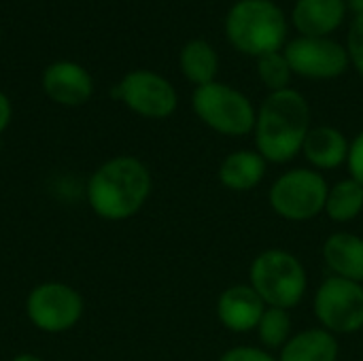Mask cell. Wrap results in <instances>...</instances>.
Masks as SVG:
<instances>
[{
    "instance_id": "6da1fadb",
    "label": "cell",
    "mask_w": 363,
    "mask_h": 361,
    "mask_svg": "<svg viewBox=\"0 0 363 361\" xmlns=\"http://www.w3.org/2000/svg\"><path fill=\"white\" fill-rule=\"evenodd\" d=\"M151 191V170L134 155H115L102 162L85 183L87 206L104 221L132 219L143 211Z\"/></svg>"
},
{
    "instance_id": "7a4b0ae2",
    "label": "cell",
    "mask_w": 363,
    "mask_h": 361,
    "mask_svg": "<svg viewBox=\"0 0 363 361\" xmlns=\"http://www.w3.org/2000/svg\"><path fill=\"white\" fill-rule=\"evenodd\" d=\"M311 128V104L298 89L270 91L255 115V151L270 164H287L302 153Z\"/></svg>"
},
{
    "instance_id": "3957f363",
    "label": "cell",
    "mask_w": 363,
    "mask_h": 361,
    "mask_svg": "<svg viewBox=\"0 0 363 361\" xmlns=\"http://www.w3.org/2000/svg\"><path fill=\"white\" fill-rule=\"evenodd\" d=\"M223 32L236 51L257 60L285 49L289 19L274 0H236L225 13Z\"/></svg>"
},
{
    "instance_id": "277c9868",
    "label": "cell",
    "mask_w": 363,
    "mask_h": 361,
    "mask_svg": "<svg viewBox=\"0 0 363 361\" xmlns=\"http://www.w3.org/2000/svg\"><path fill=\"white\" fill-rule=\"evenodd\" d=\"M249 285L270 309H296L308 289L302 262L285 249L262 251L249 268Z\"/></svg>"
},
{
    "instance_id": "5b68a950",
    "label": "cell",
    "mask_w": 363,
    "mask_h": 361,
    "mask_svg": "<svg viewBox=\"0 0 363 361\" xmlns=\"http://www.w3.org/2000/svg\"><path fill=\"white\" fill-rule=\"evenodd\" d=\"M191 109L198 119L217 134L223 136H247L253 134L257 109L240 89L213 81L208 85L196 87L191 96Z\"/></svg>"
},
{
    "instance_id": "8992f818",
    "label": "cell",
    "mask_w": 363,
    "mask_h": 361,
    "mask_svg": "<svg viewBox=\"0 0 363 361\" xmlns=\"http://www.w3.org/2000/svg\"><path fill=\"white\" fill-rule=\"evenodd\" d=\"M330 185L319 170L291 168L283 172L268 191L272 211L287 221H311L325 211Z\"/></svg>"
},
{
    "instance_id": "52a82bcc",
    "label": "cell",
    "mask_w": 363,
    "mask_h": 361,
    "mask_svg": "<svg viewBox=\"0 0 363 361\" xmlns=\"http://www.w3.org/2000/svg\"><path fill=\"white\" fill-rule=\"evenodd\" d=\"M26 317L43 334H64L79 326L85 313L83 296L68 283L45 281L26 296Z\"/></svg>"
},
{
    "instance_id": "ba28073f",
    "label": "cell",
    "mask_w": 363,
    "mask_h": 361,
    "mask_svg": "<svg viewBox=\"0 0 363 361\" xmlns=\"http://www.w3.org/2000/svg\"><path fill=\"white\" fill-rule=\"evenodd\" d=\"M315 317L323 330L355 334L363 330V285L340 277H328L315 294Z\"/></svg>"
},
{
    "instance_id": "9c48e42d",
    "label": "cell",
    "mask_w": 363,
    "mask_h": 361,
    "mask_svg": "<svg viewBox=\"0 0 363 361\" xmlns=\"http://www.w3.org/2000/svg\"><path fill=\"white\" fill-rule=\"evenodd\" d=\"M294 74L313 81H332L347 72V47L332 36H296L283 49Z\"/></svg>"
},
{
    "instance_id": "30bf717a",
    "label": "cell",
    "mask_w": 363,
    "mask_h": 361,
    "mask_svg": "<svg viewBox=\"0 0 363 361\" xmlns=\"http://www.w3.org/2000/svg\"><path fill=\"white\" fill-rule=\"evenodd\" d=\"M113 98L121 100L132 113L145 119H166L179 106L174 85L153 70H132L115 87Z\"/></svg>"
},
{
    "instance_id": "8fae6325",
    "label": "cell",
    "mask_w": 363,
    "mask_h": 361,
    "mask_svg": "<svg viewBox=\"0 0 363 361\" xmlns=\"http://www.w3.org/2000/svg\"><path fill=\"white\" fill-rule=\"evenodd\" d=\"M43 91L49 100L62 106H81L94 94L91 74L77 62L60 60L45 68Z\"/></svg>"
},
{
    "instance_id": "7c38bea8",
    "label": "cell",
    "mask_w": 363,
    "mask_h": 361,
    "mask_svg": "<svg viewBox=\"0 0 363 361\" xmlns=\"http://www.w3.org/2000/svg\"><path fill=\"white\" fill-rule=\"evenodd\" d=\"M264 311L266 304L251 285H232L217 300V317L221 326L234 334L257 330Z\"/></svg>"
},
{
    "instance_id": "4fadbf2b",
    "label": "cell",
    "mask_w": 363,
    "mask_h": 361,
    "mask_svg": "<svg viewBox=\"0 0 363 361\" xmlns=\"http://www.w3.org/2000/svg\"><path fill=\"white\" fill-rule=\"evenodd\" d=\"M347 0H296L291 26L298 36H332L347 19Z\"/></svg>"
},
{
    "instance_id": "5bb4252c",
    "label": "cell",
    "mask_w": 363,
    "mask_h": 361,
    "mask_svg": "<svg viewBox=\"0 0 363 361\" xmlns=\"http://www.w3.org/2000/svg\"><path fill=\"white\" fill-rule=\"evenodd\" d=\"M351 140L334 126H313L304 145L302 155L313 170H336L347 164Z\"/></svg>"
},
{
    "instance_id": "9a60e30c",
    "label": "cell",
    "mask_w": 363,
    "mask_h": 361,
    "mask_svg": "<svg viewBox=\"0 0 363 361\" xmlns=\"http://www.w3.org/2000/svg\"><path fill=\"white\" fill-rule=\"evenodd\" d=\"M323 260L334 272L353 283L363 285V238L351 232H334L323 243Z\"/></svg>"
},
{
    "instance_id": "2e32d148",
    "label": "cell",
    "mask_w": 363,
    "mask_h": 361,
    "mask_svg": "<svg viewBox=\"0 0 363 361\" xmlns=\"http://www.w3.org/2000/svg\"><path fill=\"white\" fill-rule=\"evenodd\" d=\"M268 162L255 149L232 151L219 166V183L230 191H251L266 177Z\"/></svg>"
},
{
    "instance_id": "e0dca14e",
    "label": "cell",
    "mask_w": 363,
    "mask_h": 361,
    "mask_svg": "<svg viewBox=\"0 0 363 361\" xmlns=\"http://www.w3.org/2000/svg\"><path fill=\"white\" fill-rule=\"evenodd\" d=\"M338 340L323 328L298 332L281 349L279 361H338Z\"/></svg>"
},
{
    "instance_id": "ac0fdd59",
    "label": "cell",
    "mask_w": 363,
    "mask_h": 361,
    "mask_svg": "<svg viewBox=\"0 0 363 361\" xmlns=\"http://www.w3.org/2000/svg\"><path fill=\"white\" fill-rule=\"evenodd\" d=\"M179 66L183 77L196 85H208L217 81L219 72V53L206 38H191L183 45L179 53Z\"/></svg>"
},
{
    "instance_id": "d6986e66",
    "label": "cell",
    "mask_w": 363,
    "mask_h": 361,
    "mask_svg": "<svg viewBox=\"0 0 363 361\" xmlns=\"http://www.w3.org/2000/svg\"><path fill=\"white\" fill-rule=\"evenodd\" d=\"M363 211V185L355 179H342L330 187L325 200V215L336 223H347L359 217Z\"/></svg>"
},
{
    "instance_id": "ffe728a7",
    "label": "cell",
    "mask_w": 363,
    "mask_h": 361,
    "mask_svg": "<svg viewBox=\"0 0 363 361\" xmlns=\"http://www.w3.org/2000/svg\"><path fill=\"white\" fill-rule=\"evenodd\" d=\"M255 332H257L259 343L266 351H281L289 343V338L294 336L289 311L266 306Z\"/></svg>"
},
{
    "instance_id": "44dd1931",
    "label": "cell",
    "mask_w": 363,
    "mask_h": 361,
    "mask_svg": "<svg viewBox=\"0 0 363 361\" xmlns=\"http://www.w3.org/2000/svg\"><path fill=\"white\" fill-rule=\"evenodd\" d=\"M255 70L268 91L289 89V83L294 79V70L283 51H274V53H266V55L257 57Z\"/></svg>"
},
{
    "instance_id": "7402d4cb",
    "label": "cell",
    "mask_w": 363,
    "mask_h": 361,
    "mask_svg": "<svg viewBox=\"0 0 363 361\" xmlns=\"http://www.w3.org/2000/svg\"><path fill=\"white\" fill-rule=\"evenodd\" d=\"M347 53L355 70L363 77V15H355L351 19L349 32H347Z\"/></svg>"
},
{
    "instance_id": "603a6c76",
    "label": "cell",
    "mask_w": 363,
    "mask_h": 361,
    "mask_svg": "<svg viewBox=\"0 0 363 361\" xmlns=\"http://www.w3.org/2000/svg\"><path fill=\"white\" fill-rule=\"evenodd\" d=\"M219 361H279L270 351L262 347H234L228 349Z\"/></svg>"
},
{
    "instance_id": "cb8c5ba5",
    "label": "cell",
    "mask_w": 363,
    "mask_h": 361,
    "mask_svg": "<svg viewBox=\"0 0 363 361\" xmlns=\"http://www.w3.org/2000/svg\"><path fill=\"white\" fill-rule=\"evenodd\" d=\"M347 166H349L351 179H355L359 185H363V130L351 140Z\"/></svg>"
},
{
    "instance_id": "d4e9b609",
    "label": "cell",
    "mask_w": 363,
    "mask_h": 361,
    "mask_svg": "<svg viewBox=\"0 0 363 361\" xmlns=\"http://www.w3.org/2000/svg\"><path fill=\"white\" fill-rule=\"evenodd\" d=\"M11 119H13V106H11V100H9V96H6V94H2V91H0V134L9 128Z\"/></svg>"
},
{
    "instance_id": "484cf974",
    "label": "cell",
    "mask_w": 363,
    "mask_h": 361,
    "mask_svg": "<svg viewBox=\"0 0 363 361\" xmlns=\"http://www.w3.org/2000/svg\"><path fill=\"white\" fill-rule=\"evenodd\" d=\"M347 6H349L355 15H363V0H347Z\"/></svg>"
},
{
    "instance_id": "4316f807",
    "label": "cell",
    "mask_w": 363,
    "mask_h": 361,
    "mask_svg": "<svg viewBox=\"0 0 363 361\" xmlns=\"http://www.w3.org/2000/svg\"><path fill=\"white\" fill-rule=\"evenodd\" d=\"M11 361H45L43 357H38V355H34V353H19V355H15Z\"/></svg>"
}]
</instances>
